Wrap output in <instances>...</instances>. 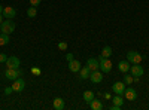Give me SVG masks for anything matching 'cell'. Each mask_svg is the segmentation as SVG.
<instances>
[{
    "instance_id": "obj_27",
    "label": "cell",
    "mask_w": 149,
    "mask_h": 110,
    "mask_svg": "<svg viewBox=\"0 0 149 110\" xmlns=\"http://www.w3.org/2000/svg\"><path fill=\"white\" fill-rule=\"evenodd\" d=\"M6 59H8L6 54H0V63H6Z\"/></svg>"
},
{
    "instance_id": "obj_26",
    "label": "cell",
    "mask_w": 149,
    "mask_h": 110,
    "mask_svg": "<svg viewBox=\"0 0 149 110\" xmlns=\"http://www.w3.org/2000/svg\"><path fill=\"white\" fill-rule=\"evenodd\" d=\"M31 73H33V75H40L42 70H40L39 67H33V68H31Z\"/></svg>"
},
{
    "instance_id": "obj_4",
    "label": "cell",
    "mask_w": 149,
    "mask_h": 110,
    "mask_svg": "<svg viewBox=\"0 0 149 110\" xmlns=\"http://www.w3.org/2000/svg\"><path fill=\"white\" fill-rule=\"evenodd\" d=\"M3 75H5L6 79H9V80H15L17 77H19V76L22 75V71H21L19 68H6Z\"/></svg>"
},
{
    "instance_id": "obj_32",
    "label": "cell",
    "mask_w": 149,
    "mask_h": 110,
    "mask_svg": "<svg viewBox=\"0 0 149 110\" xmlns=\"http://www.w3.org/2000/svg\"><path fill=\"white\" fill-rule=\"evenodd\" d=\"M3 22V14H0V24Z\"/></svg>"
},
{
    "instance_id": "obj_19",
    "label": "cell",
    "mask_w": 149,
    "mask_h": 110,
    "mask_svg": "<svg viewBox=\"0 0 149 110\" xmlns=\"http://www.w3.org/2000/svg\"><path fill=\"white\" fill-rule=\"evenodd\" d=\"M84 100H85V103H91L93 100H94V92L93 91H85L84 92Z\"/></svg>"
},
{
    "instance_id": "obj_29",
    "label": "cell",
    "mask_w": 149,
    "mask_h": 110,
    "mask_svg": "<svg viewBox=\"0 0 149 110\" xmlns=\"http://www.w3.org/2000/svg\"><path fill=\"white\" fill-rule=\"evenodd\" d=\"M66 59H67V61H72V59H73V54H67V55H66Z\"/></svg>"
},
{
    "instance_id": "obj_25",
    "label": "cell",
    "mask_w": 149,
    "mask_h": 110,
    "mask_svg": "<svg viewBox=\"0 0 149 110\" xmlns=\"http://www.w3.org/2000/svg\"><path fill=\"white\" fill-rule=\"evenodd\" d=\"M40 2H42V0H30V5L34 6V8H37V6L40 5Z\"/></svg>"
},
{
    "instance_id": "obj_1",
    "label": "cell",
    "mask_w": 149,
    "mask_h": 110,
    "mask_svg": "<svg viewBox=\"0 0 149 110\" xmlns=\"http://www.w3.org/2000/svg\"><path fill=\"white\" fill-rule=\"evenodd\" d=\"M0 31L2 33H6V34H10L15 31V24L12 19H5L2 24H0Z\"/></svg>"
},
{
    "instance_id": "obj_6",
    "label": "cell",
    "mask_w": 149,
    "mask_h": 110,
    "mask_svg": "<svg viewBox=\"0 0 149 110\" xmlns=\"http://www.w3.org/2000/svg\"><path fill=\"white\" fill-rule=\"evenodd\" d=\"M26 88V80H24L22 77H17L14 80V85H12V89H14V92H22V89Z\"/></svg>"
},
{
    "instance_id": "obj_22",
    "label": "cell",
    "mask_w": 149,
    "mask_h": 110,
    "mask_svg": "<svg viewBox=\"0 0 149 110\" xmlns=\"http://www.w3.org/2000/svg\"><path fill=\"white\" fill-rule=\"evenodd\" d=\"M27 15H29V18H34V17L37 15V9H36L34 6H30V8L27 9Z\"/></svg>"
},
{
    "instance_id": "obj_23",
    "label": "cell",
    "mask_w": 149,
    "mask_h": 110,
    "mask_svg": "<svg viewBox=\"0 0 149 110\" xmlns=\"http://www.w3.org/2000/svg\"><path fill=\"white\" fill-rule=\"evenodd\" d=\"M122 82L125 83V85H131V83L134 82V77H133V76H128V75H125V76H124V79H122Z\"/></svg>"
},
{
    "instance_id": "obj_33",
    "label": "cell",
    "mask_w": 149,
    "mask_h": 110,
    "mask_svg": "<svg viewBox=\"0 0 149 110\" xmlns=\"http://www.w3.org/2000/svg\"><path fill=\"white\" fill-rule=\"evenodd\" d=\"M2 12H3V6H2V5H0V14H2Z\"/></svg>"
},
{
    "instance_id": "obj_8",
    "label": "cell",
    "mask_w": 149,
    "mask_h": 110,
    "mask_svg": "<svg viewBox=\"0 0 149 110\" xmlns=\"http://www.w3.org/2000/svg\"><path fill=\"white\" fill-rule=\"evenodd\" d=\"M124 97H125V100L136 101L137 100V92L134 91V88H125V91H124Z\"/></svg>"
},
{
    "instance_id": "obj_10",
    "label": "cell",
    "mask_w": 149,
    "mask_h": 110,
    "mask_svg": "<svg viewBox=\"0 0 149 110\" xmlns=\"http://www.w3.org/2000/svg\"><path fill=\"white\" fill-rule=\"evenodd\" d=\"M90 80L93 83H100L103 80V71H98V70H94L91 71V75H90Z\"/></svg>"
},
{
    "instance_id": "obj_13",
    "label": "cell",
    "mask_w": 149,
    "mask_h": 110,
    "mask_svg": "<svg viewBox=\"0 0 149 110\" xmlns=\"http://www.w3.org/2000/svg\"><path fill=\"white\" fill-rule=\"evenodd\" d=\"M52 107H54L55 110H63V109H64V100L60 98V97H55L54 101H52Z\"/></svg>"
},
{
    "instance_id": "obj_21",
    "label": "cell",
    "mask_w": 149,
    "mask_h": 110,
    "mask_svg": "<svg viewBox=\"0 0 149 110\" xmlns=\"http://www.w3.org/2000/svg\"><path fill=\"white\" fill-rule=\"evenodd\" d=\"M112 103H113L115 106H121L122 107V103H124V100H122V95H115V97H112Z\"/></svg>"
},
{
    "instance_id": "obj_7",
    "label": "cell",
    "mask_w": 149,
    "mask_h": 110,
    "mask_svg": "<svg viewBox=\"0 0 149 110\" xmlns=\"http://www.w3.org/2000/svg\"><path fill=\"white\" fill-rule=\"evenodd\" d=\"M125 83L124 82H115L113 85H112V91H113L115 94L118 95H124V91H125Z\"/></svg>"
},
{
    "instance_id": "obj_30",
    "label": "cell",
    "mask_w": 149,
    "mask_h": 110,
    "mask_svg": "<svg viewBox=\"0 0 149 110\" xmlns=\"http://www.w3.org/2000/svg\"><path fill=\"white\" fill-rule=\"evenodd\" d=\"M119 109H121V106H115V104L110 107V110H119Z\"/></svg>"
},
{
    "instance_id": "obj_18",
    "label": "cell",
    "mask_w": 149,
    "mask_h": 110,
    "mask_svg": "<svg viewBox=\"0 0 149 110\" xmlns=\"http://www.w3.org/2000/svg\"><path fill=\"white\" fill-rule=\"evenodd\" d=\"M9 34H6V33H2L0 31V46H5V45H8L9 43Z\"/></svg>"
},
{
    "instance_id": "obj_20",
    "label": "cell",
    "mask_w": 149,
    "mask_h": 110,
    "mask_svg": "<svg viewBox=\"0 0 149 110\" xmlns=\"http://www.w3.org/2000/svg\"><path fill=\"white\" fill-rule=\"evenodd\" d=\"M103 58H110V55H112V48L110 46H104L103 49H102V54H100Z\"/></svg>"
},
{
    "instance_id": "obj_9",
    "label": "cell",
    "mask_w": 149,
    "mask_h": 110,
    "mask_svg": "<svg viewBox=\"0 0 149 110\" xmlns=\"http://www.w3.org/2000/svg\"><path fill=\"white\" fill-rule=\"evenodd\" d=\"M130 71H131V76H137V77L143 76V73H145V70L140 64H133L130 67Z\"/></svg>"
},
{
    "instance_id": "obj_16",
    "label": "cell",
    "mask_w": 149,
    "mask_h": 110,
    "mask_svg": "<svg viewBox=\"0 0 149 110\" xmlns=\"http://www.w3.org/2000/svg\"><path fill=\"white\" fill-rule=\"evenodd\" d=\"M90 75H91V70H90L88 66L81 67V70H79V76H81V79H90Z\"/></svg>"
},
{
    "instance_id": "obj_31",
    "label": "cell",
    "mask_w": 149,
    "mask_h": 110,
    "mask_svg": "<svg viewBox=\"0 0 149 110\" xmlns=\"http://www.w3.org/2000/svg\"><path fill=\"white\" fill-rule=\"evenodd\" d=\"M104 97H106L107 100H112V97H110V94H104Z\"/></svg>"
},
{
    "instance_id": "obj_15",
    "label": "cell",
    "mask_w": 149,
    "mask_h": 110,
    "mask_svg": "<svg viewBox=\"0 0 149 110\" xmlns=\"http://www.w3.org/2000/svg\"><path fill=\"white\" fill-rule=\"evenodd\" d=\"M130 61H127V59H124V61H119L118 63V68H119V71H122V73H127L128 70H130Z\"/></svg>"
},
{
    "instance_id": "obj_5",
    "label": "cell",
    "mask_w": 149,
    "mask_h": 110,
    "mask_svg": "<svg viewBox=\"0 0 149 110\" xmlns=\"http://www.w3.org/2000/svg\"><path fill=\"white\" fill-rule=\"evenodd\" d=\"M6 67L8 68H19V64H21V61H19V58L18 57H8V59H6Z\"/></svg>"
},
{
    "instance_id": "obj_11",
    "label": "cell",
    "mask_w": 149,
    "mask_h": 110,
    "mask_svg": "<svg viewBox=\"0 0 149 110\" xmlns=\"http://www.w3.org/2000/svg\"><path fill=\"white\" fill-rule=\"evenodd\" d=\"M3 17H6L8 19H12V18H15V15H17V10L12 8V6H6V8H3Z\"/></svg>"
},
{
    "instance_id": "obj_12",
    "label": "cell",
    "mask_w": 149,
    "mask_h": 110,
    "mask_svg": "<svg viewBox=\"0 0 149 110\" xmlns=\"http://www.w3.org/2000/svg\"><path fill=\"white\" fill-rule=\"evenodd\" d=\"M81 63H79V61L78 59H72V61H69V70L72 71V73H79V70H81Z\"/></svg>"
},
{
    "instance_id": "obj_24",
    "label": "cell",
    "mask_w": 149,
    "mask_h": 110,
    "mask_svg": "<svg viewBox=\"0 0 149 110\" xmlns=\"http://www.w3.org/2000/svg\"><path fill=\"white\" fill-rule=\"evenodd\" d=\"M58 49H60V51H66V49H67V43H66V42H60V43H58Z\"/></svg>"
},
{
    "instance_id": "obj_28",
    "label": "cell",
    "mask_w": 149,
    "mask_h": 110,
    "mask_svg": "<svg viewBox=\"0 0 149 110\" xmlns=\"http://www.w3.org/2000/svg\"><path fill=\"white\" fill-rule=\"evenodd\" d=\"M12 92H14V89H12V86H8V88L5 89V94H6V95H10Z\"/></svg>"
},
{
    "instance_id": "obj_3",
    "label": "cell",
    "mask_w": 149,
    "mask_h": 110,
    "mask_svg": "<svg viewBox=\"0 0 149 110\" xmlns=\"http://www.w3.org/2000/svg\"><path fill=\"white\" fill-rule=\"evenodd\" d=\"M98 63H100V68L103 73H109L110 70H112V63H110V59L109 58H103L102 55L98 57Z\"/></svg>"
},
{
    "instance_id": "obj_2",
    "label": "cell",
    "mask_w": 149,
    "mask_h": 110,
    "mask_svg": "<svg viewBox=\"0 0 149 110\" xmlns=\"http://www.w3.org/2000/svg\"><path fill=\"white\" fill-rule=\"evenodd\" d=\"M142 59H143V57L139 52H136V51H128L127 52V61H130V64H140Z\"/></svg>"
},
{
    "instance_id": "obj_14",
    "label": "cell",
    "mask_w": 149,
    "mask_h": 110,
    "mask_svg": "<svg viewBox=\"0 0 149 110\" xmlns=\"http://www.w3.org/2000/svg\"><path fill=\"white\" fill-rule=\"evenodd\" d=\"M86 66L90 67L91 71H94V70H98V67H100V63H98V59H95V58H90L88 61H86Z\"/></svg>"
},
{
    "instance_id": "obj_17",
    "label": "cell",
    "mask_w": 149,
    "mask_h": 110,
    "mask_svg": "<svg viewBox=\"0 0 149 110\" xmlns=\"http://www.w3.org/2000/svg\"><path fill=\"white\" fill-rule=\"evenodd\" d=\"M90 107L93 109V110H102L103 109V104H102V101L100 100H93L91 103H90Z\"/></svg>"
}]
</instances>
